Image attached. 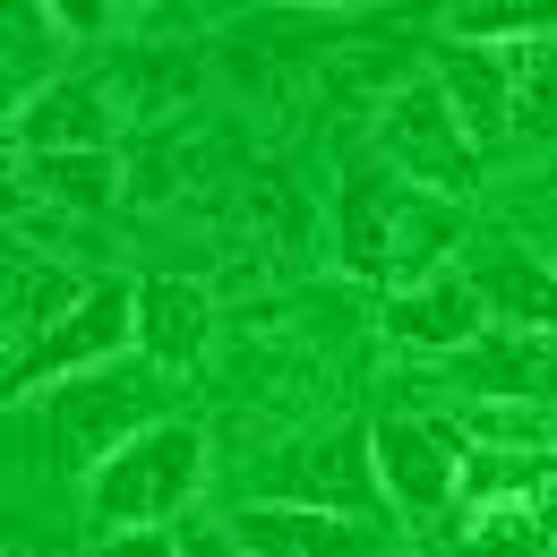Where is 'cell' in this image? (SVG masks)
Returning a JSON list of instances; mask_svg holds the SVG:
<instances>
[{"label": "cell", "mask_w": 557, "mask_h": 557, "mask_svg": "<svg viewBox=\"0 0 557 557\" xmlns=\"http://www.w3.org/2000/svg\"><path fill=\"white\" fill-rule=\"evenodd\" d=\"M77 300H86V283H70L61 267H44V258H9V360H17V344L35 351Z\"/></svg>", "instance_id": "obj_13"}, {"label": "cell", "mask_w": 557, "mask_h": 557, "mask_svg": "<svg viewBox=\"0 0 557 557\" xmlns=\"http://www.w3.org/2000/svg\"><path fill=\"white\" fill-rule=\"evenodd\" d=\"M129 344H138V283L95 275L86 300H77L44 344L9 360V404H17V395H52V386H70V377H95V369H112Z\"/></svg>", "instance_id": "obj_3"}, {"label": "cell", "mask_w": 557, "mask_h": 557, "mask_svg": "<svg viewBox=\"0 0 557 557\" xmlns=\"http://www.w3.org/2000/svg\"><path fill=\"white\" fill-rule=\"evenodd\" d=\"M455 198H429L412 189L404 172H351L344 198H335V258H344V275L360 283H386V292H412V283L446 275L437 258L455 249Z\"/></svg>", "instance_id": "obj_1"}, {"label": "cell", "mask_w": 557, "mask_h": 557, "mask_svg": "<svg viewBox=\"0 0 557 557\" xmlns=\"http://www.w3.org/2000/svg\"><path fill=\"white\" fill-rule=\"evenodd\" d=\"M463 557H557L549 506H541V497H515V506H472V515H463Z\"/></svg>", "instance_id": "obj_15"}, {"label": "cell", "mask_w": 557, "mask_h": 557, "mask_svg": "<svg viewBox=\"0 0 557 557\" xmlns=\"http://www.w3.org/2000/svg\"><path fill=\"white\" fill-rule=\"evenodd\" d=\"M249 557H386V523L344 515V506H300V497H258L223 515Z\"/></svg>", "instance_id": "obj_6"}, {"label": "cell", "mask_w": 557, "mask_h": 557, "mask_svg": "<svg viewBox=\"0 0 557 557\" xmlns=\"http://www.w3.org/2000/svg\"><path fill=\"white\" fill-rule=\"evenodd\" d=\"M437 86H446L455 121L472 129V146L515 138V112H506V61H497V52H481V44H446V52H437Z\"/></svg>", "instance_id": "obj_10"}, {"label": "cell", "mask_w": 557, "mask_h": 557, "mask_svg": "<svg viewBox=\"0 0 557 557\" xmlns=\"http://www.w3.org/2000/svg\"><path fill=\"white\" fill-rule=\"evenodd\" d=\"M181 557H249V549L232 523H198V532H181Z\"/></svg>", "instance_id": "obj_18"}, {"label": "cell", "mask_w": 557, "mask_h": 557, "mask_svg": "<svg viewBox=\"0 0 557 557\" xmlns=\"http://www.w3.org/2000/svg\"><path fill=\"white\" fill-rule=\"evenodd\" d=\"M386 335L412 351H437V360H455V351H472L488 335V300L472 275H429L412 292H386Z\"/></svg>", "instance_id": "obj_8"}, {"label": "cell", "mask_w": 557, "mask_h": 557, "mask_svg": "<svg viewBox=\"0 0 557 557\" xmlns=\"http://www.w3.org/2000/svg\"><path fill=\"white\" fill-rule=\"evenodd\" d=\"M26 172H35V189H52L61 207L86 214H103L121 198V154H26Z\"/></svg>", "instance_id": "obj_16"}, {"label": "cell", "mask_w": 557, "mask_h": 557, "mask_svg": "<svg viewBox=\"0 0 557 557\" xmlns=\"http://www.w3.org/2000/svg\"><path fill=\"white\" fill-rule=\"evenodd\" d=\"M541 506H549V541H557V488H541Z\"/></svg>", "instance_id": "obj_19"}, {"label": "cell", "mask_w": 557, "mask_h": 557, "mask_svg": "<svg viewBox=\"0 0 557 557\" xmlns=\"http://www.w3.org/2000/svg\"><path fill=\"white\" fill-rule=\"evenodd\" d=\"M446 377L463 386V404H523V412H557V335L506 326L481 335L472 351L446 360Z\"/></svg>", "instance_id": "obj_7"}, {"label": "cell", "mask_w": 557, "mask_h": 557, "mask_svg": "<svg viewBox=\"0 0 557 557\" xmlns=\"http://www.w3.org/2000/svg\"><path fill=\"white\" fill-rule=\"evenodd\" d=\"M198 488H207V437L189 429V420H146L129 429L103 463H95V523L103 532H138V523H163L172 532V515H189L198 506Z\"/></svg>", "instance_id": "obj_2"}, {"label": "cell", "mask_w": 557, "mask_h": 557, "mask_svg": "<svg viewBox=\"0 0 557 557\" xmlns=\"http://www.w3.org/2000/svg\"><path fill=\"white\" fill-rule=\"evenodd\" d=\"M95 557H181V532H163V523H138V532H103Z\"/></svg>", "instance_id": "obj_17"}, {"label": "cell", "mask_w": 557, "mask_h": 557, "mask_svg": "<svg viewBox=\"0 0 557 557\" xmlns=\"http://www.w3.org/2000/svg\"><path fill=\"white\" fill-rule=\"evenodd\" d=\"M472 283H481L488 318H515V326H532V335H557V267L523 258V249H497V258L472 267Z\"/></svg>", "instance_id": "obj_12"}, {"label": "cell", "mask_w": 557, "mask_h": 557, "mask_svg": "<svg viewBox=\"0 0 557 557\" xmlns=\"http://www.w3.org/2000/svg\"><path fill=\"white\" fill-rule=\"evenodd\" d=\"M506 112H515V138H557V35L532 44H506Z\"/></svg>", "instance_id": "obj_14"}, {"label": "cell", "mask_w": 557, "mask_h": 557, "mask_svg": "<svg viewBox=\"0 0 557 557\" xmlns=\"http://www.w3.org/2000/svg\"><path fill=\"white\" fill-rule=\"evenodd\" d=\"M9 138L26 154H112V95L95 77H52L44 95L17 103Z\"/></svg>", "instance_id": "obj_9"}, {"label": "cell", "mask_w": 557, "mask_h": 557, "mask_svg": "<svg viewBox=\"0 0 557 557\" xmlns=\"http://www.w3.org/2000/svg\"><path fill=\"white\" fill-rule=\"evenodd\" d=\"M377 146H386V172H404L429 198H463V189L481 181V146L455 121V103H446L437 77L395 86V103H386V121H377Z\"/></svg>", "instance_id": "obj_5"}, {"label": "cell", "mask_w": 557, "mask_h": 557, "mask_svg": "<svg viewBox=\"0 0 557 557\" xmlns=\"http://www.w3.org/2000/svg\"><path fill=\"white\" fill-rule=\"evenodd\" d=\"M214 335V300L181 275H146L138 283V344L154 360H198Z\"/></svg>", "instance_id": "obj_11"}, {"label": "cell", "mask_w": 557, "mask_h": 557, "mask_svg": "<svg viewBox=\"0 0 557 557\" xmlns=\"http://www.w3.org/2000/svg\"><path fill=\"white\" fill-rule=\"evenodd\" d=\"M369 463H377V497L404 523H437L463 506V463L472 437L455 420H377L369 429Z\"/></svg>", "instance_id": "obj_4"}, {"label": "cell", "mask_w": 557, "mask_h": 557, "mask_svg": "<svg viewBox=\"0 0 557 557\" xmlns=\"http://www.w3.org/2000/svg\"><path fill=\"white\" fill-rule=\"evenodd\" d=\"M26 557H44V549H26Z\"/></svg>", "instance_id": "obj_20"}]
</instances>
